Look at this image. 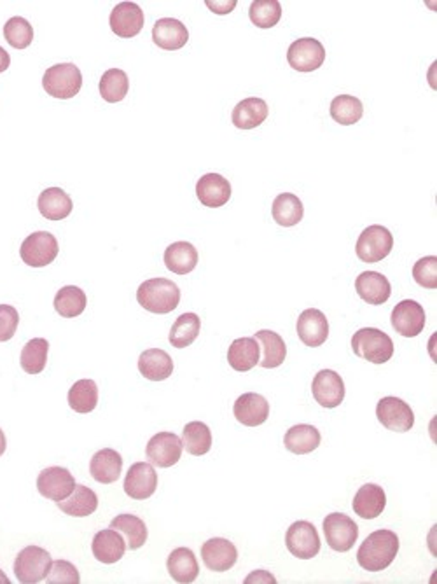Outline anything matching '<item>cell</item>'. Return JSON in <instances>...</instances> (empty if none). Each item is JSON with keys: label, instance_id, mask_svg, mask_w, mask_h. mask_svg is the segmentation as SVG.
<instances>
[{"label": "cell", "instance_id": "6da1fadb", "mask_svg": "<svg viewBox=\"0 0 437 584\" xmlns=\"http://www.w3.org/2000/svg\"><path fill=\"white\" fill-rule=\"evenodd\" d=\"M399 553V537L392 531H375L357 551L359 565L368 572H380L392 565Z\"/></svg>", "mask_w": 437, "mask_h": 584}, {"label": "cell", "instance_id": "7a4b0ae2", "mask_svg": "<svg viewBox=\"0 0 437 584\" xmlns=\"http://www.w3.org/2000/svg\"><path fill=\"white\" fill-rule=\"evenodd\" d=\"M137 301L151 314L164 316L173 312L180 303V289L168 278H149L140 284Z\"/></svg>", "mask_w": 437, "mask_h": 584}, {"label": "cell", "instance_id": "3957f363", "mask_svg": "<svg viewBox=\"0 0 437 584\" xmlns=\"http://www.w3.org/2000/svg\"><path fill=\"white\" fill-rule=\"evenodd\" d=\"M352 350L368 363L385 364L393 356V341L377 327H364L352 336Z\"/></svg>", "mask_w": 437, "mask_h": 584}, {"label": "cell", "instance_id": "277c9868", "mask_svg": "<svg viewBox=\"0 0 437 584\" xmlns=\"http://www.w3.org/2000/svg\"><path fill=\"white\" fill-rule=\"evenodd\" d=\"M43 88L58 100L74 99L83 88L81 70L74 63H58L46 70L43 77Z\"/></svg>", "mask_w": 437, "mask_h": 584}, {"label": "cell", "instance_id": "5b68a950", "mask_svg": "<svg viewBox=\"0 0 437 584\" xmlns=\"http://www.w3.org/2000/svg\"><path fill=\"white\" fill-rule=\"evenodd\" d=\"M52 555L39 546L23 548L14 560V576L20 583L36 584L46 580L52 569Z\"/></svg>", "mask_w": 437, "mask_h": 584}, {"label": "cell", "instance_id": "8992f818", "mask_svg": "<svg viewBox=\"0 0 437 584\" xmlns=\"http://www.w3.org/2000/svg\"><path fill=\"white\" fill-rule=\"evenodd\" d=\"M392 247H393L392 233L385 226L373 224L361 233L355 245V252L362 263L373 265L383 261L392 252Z\"/></svg>", "mask_w": 437, "mask_h": 584}, {"label": "cell", "instance_id": "52a82bcc", "mask_svg": "<svg viewBox=\"0 0 437 584\" xmlns=\"http://www.w3.org/2000/svg\"><path fill=\"white\" fill-rule=\"evenodd\" d=\"M285 546L294 558L312 560L321 553V537L314 524L301 520L287 529Z\"/></svg>", "mask_w": 437, "mask_h": 584}, {"label": "cell", "instance_id": "ba28073f", "mask_svg": "<svg viewBox=\"0 0 437 584\" xmlns=\"http://www.w3.org/2000/svg\"><path fill=\"white\" fill-rule=\"evenodd\" d=\"M58 242L50 231H36L21 244L20 256L25 265L44 268L52 265L58 256Z\"/></svg>", "mask_w": 437, "mask_h": 584}, {"label": "cell", "instance_id": "9c48e42d", "mask_svg": "<svg viewBox=\"0 0 437 584\" xmlns=\"http://www.w3.org/2000/svg\"><path fill=\"white\" fill-rule=\"evenodd\" d=\"M324 535L332 551L346 553L359 539V527L345 513H330L324 520Z\"/></svg>", "mask_w": 437, "mask_h": 584}, {"label": "cell", "instance_id": "30bf717a", "mask_svg": "<svg viewBox=\"0 0 437 584\" xmlns=\"http://www.w3.org/2000/svg\"><path fill=\"white\" fill-rule=\"evenodd\" d=\"M182 450H184V443L177 434L158 432L149 439L146 446V455L153 466L168 469L180 460Z\"/></svg>", "mask_w": 437, "mask_h": 584}, {"label": "cell", "instance_id": "8fae6325", "mask_svg": "<svg viewBox=\"0 0 437 584\" xmlns=\"http://www.w3.org/2000/svg\"><path fill=\"white\" fill-rule=\"evenodd\" d=\"M326 60V50L321 41L303 37L289 46L287 61L298 72H314L322 67Z\"/></svg>", "mask_w": 437, "mask_h": 584}, {"label": "cell", "instance_id": "7c38bea8", "mask_svg": "<svg viewBox=\"0 0 437 584\" xmlns=\"http://www.w3.org/2000/svg\"><path fill=\"white\" fill-rule=\"evenodd\" d=\"M377 417L380 424L392 432H408L415 425V413L411 406L393 396L380 399L377 406Z\"/></svg>", "mask_w": 437, "mask_h": 584}, {"label": "cell", "instance_id": "4fadbf2b", "mask_svg": "<svg viewBox=\"0 0 437 584\" xmlns=\"http://www.w3.org/2000/svg\"><path fill=\"white\" fill-rule=\"evenodd\" d=\"M124 493L133 500H146L158 488V473L151 462H135L124 479Z\"/></svg>", "mask_w": 437, "mask_h": 584}, {"label": "cell", "instance_id": "5bb4252c", "mask_svg": "<svg viewBox=\"0 0 437 584\" xmlns=\"http://www.w3.org/2000/svg\"><path fill=\"white\" fill-rule=\"evenodd\" d=\"M110 30L121 39H131L144 28V11L135 2H119L109 18Z\"/></svg>", "mask_w": 437, "mask_h": 584}, {"label": "cell", "instance_id": "9a60e30c", "mask_svg": "<svg viewBox=\"0 0 437 584\" xmlns=\"http://www.w3.org/2000/svg\"><path fill=\"white\" fill-rule=\"evenodd\" d=\"M392 325L404 338L418 336L425 327V310L413 300L397 303L392 310Z\"/></svg>", "mask_w": 437, "mask_h": 584}, {"label": "cell", "instance_id": "2e32d148", "mask_svg": "<svg viewBox=\"0 0 437 584\" xmlns=\"http://www.w3.org/2000/svg\"><path fill=\"white\" fill-rule=\"evenodd\" d=\"M312 392L315 401L328 410L338 408L346 394L343 378L332 370H322L315 374L312 383Z\"/></svg>", "mask_w": 437, "mask_h": 584}, {"label": "cell", "instance_id": "e0dca14e", "mask_svg": "<svg viewBox=\"0 0 437 584\" xmlns=\"http://www.w3.org/2000/svg\"><path fill=\"white\" fill-rule=\"evenodd\" d=\"M75 484L77 483L70 475V471L65 468H58V466L41 471V475L37 478L39 493L53 502H60V500L67 499L74 492Z\"/></svg>", "mask_w": 437, "mask_h": 584}, {"label": "cell", "instance_id": "ac0fdd59", "mask_svg": "<svg viewBox=\"0 0 437 584\" xmlns=\"http://www.w3.org/2000/svg\"><path fill=\"white\" fill-rule=\"evenodd\" d=\"M233 413L240 424L245 427H259L270 417V404L261 394L247 392L234 401Z\"/></svg>", "mask_w": 437, "mask_h": 584}, {"label": "cell", "instance_id": "d6986e66", "mask_svg": "<svg viewBox=\"0 0 437 584\" xmlns=\"http://www.w3.org/2000/svg\"><path fill=\"white\" fill-rule=\"evenodd\" d=\"M202 558L212 572H227L238 560V549L231 540L214 537L202 546Z\"/></svg>", "mask_w": 437, "mask_h": 584}, {"label": "cell", "instance_id": "ffe728a7", "mask_svg": "<svg viewBox=\"0 0 437 584\" xmlns=\"http://www.w3.org/2000/svg\"><path fill=\"white\" fill-rule=\"evenodd\" d=\"M296 331H298L299 340L306 347L317 348L328 341V317L317 308H308L299 316L298 324H296Z\"/></svg>", "mask_w": 437, "mask_h": 584}, {"label": "cell", "instance_id": "44dd1931", "mask_svg": "<svg viewBox=\"0 0 437 584\" xmlns=\"http://www.w3.org/2000/svg\"><path fill=\"white\" fill-rule=\"evenodd\" d=\"M196 196L209 209L224 207L231 198V184L218 173H207L196 182Z\"/></svg>", "mask_w": 437, "mask_h": 584}, {"label": "cell", "instance_id": "7402d4cb", "mask_svg": "<svg viewBox=\"0 0 437 584\" xmlns=\"http://www.w3.org/2000/svg\"><path fill=\"white\" fill-rule=\"evenodd\" d=\"M355 291L361 300H364L368 305L380 307L388 301L392 294V287L388 278L378 273V271H364L355 280Z\"/></svg>", "mask_w": 437, "mask_h": 584}, {"label": "cell", "instance_id": "603a6c76", "mask_svg": "<svg viewBox=\"0 0 437 584\" xmlns=\"http://www.w3.org/2000/svg\"><path fill=\"white\" fill-rule=\"evenodd\" d=\"M153 41L162 50L177 52L187 44L189 32L182 21L175 18H162L155 23Z\"/></svg>", "mask_w": 437, "mask_h": 584}, {"label": "cell", "instance_id": "cb8c5ba5", "mask_svg": "<svg viewBox=\"0 0 437 584\" xmlns=\"http://www.w3.org/2000/svg\"><path fill=\"white\" fill-rule=\"evenodd\" d=\"M354 511L362 520H375L382 515L386 506V495L380 484L368 483L354 497Z\"/></svg>", "mask_w": 437, "mask_h": 584}, {"label": "cell", "instance_id": "d4e9b609", "mask_svg": "<svg viewBox=\"0 0 437 584\" xmlns=\"http://www.w3.org/2000/svg\"><path fill=\"white\" fill-rule=\"evenodd\" d=\"M56 506L68 516L86 518L99 509V497L86 484H75L74 492L67 499L56 502Z\"/></svg>", "mask_w": 437, "mask_h": 584}, {"label": "cell", "instance_id": "484cf974", "mask_svg": "<svg viewBox=\"0 0 437 584\" xmlns=\"http://www.w3.org/2000/svg\"><path fill=\"white\" fill-rule=\"evenodd\" d=\"M168 572L177 583H195L200 576V565L196 555L189 548H177L170 553L166 560Z\"/></svg>", "mask_w": 437, "mask_h": 584}, {"label": "cell", "instance_id": "4316f807", "mask_svg": "<svg viewBox=\"0 0 437 584\" xmlns=\"http://www.w3.org/2000/svg\"><path fill=\"white\" fill-rule=\"evenodd\" d=\"M261 347L256 338H238L227 350V363L234 372H247L259 364Z\"/></svg>", "mask_w": 437, "mask_h": 584}, {"label": "cell", "instance_id": "83f0119b", "mask_svg": "<svg viewBox=\"0 0 437 584\" xmlns=\"http://www.w3.org/2000/svg\"><path fill=\"white\" fill-rule=\"evenodd\" d=\"M91 551L95 558L106 565H112L119 562L126 553V542L121 533L114 529L100 531L91 542Z\"/></svg>", "mask_w": 437, "mask_h": 584}, {"label": "cell", "instance_id": "f1b7e54d", "mask_svg": "<svg viewBox=\"0 0 437 584\" xmlns=\"http://www.w3.org/2000/svg\"><path fill=\"white\" fill-rule=\"evenodd\" d=\"M322 436L317 427L308 424H299L290 427L285 432L283 444L294 455H308L321 446Z\"/></svg>", "mask_w": 437, "mask_h": 584}, {"label": "cell", "instance_id": "f546056e", "mask_svg": "<svg viewBox=\"0 0 437 584\" xmlns=\"http://www.w3.org/2000/svg\"><path fill=\"white\" fill-rule=\"evenodd\" d=\"M123 471V457L112 450L104 448L97 452L90 460V475L97 483L110 484L115 483Z\"/></svg>", "mask_w": 437, "mask_h": 584}, {"label": "cell", "instance_id": "4dcf8cb0", "mask_svg": "<svg viewBox=\"0 0 437 584\" xmlns=\"http://www.w3.org/2000/svg\"><path fill=\"white\" fill-rule=\"evenodd\" d=\"M268 112H270V108L263 99L250 97V99H245L236 104V107L233 108L231 119H233V124L240 130H254L266 121Z\"/></svg>", "mask_w": 437, "mask_h": 584}, {"label": "cell", "instance_id": "1f68e13d", "mask_svg": "<svg viewBox=\"0 0 437 584\" xmlns=\"http://www.w3.org/2000/svg\"><path fill=\"white\" fill-rule=\"evenodd\" d=\"M139 372L151 381H163L173 372V361L164 350L147 348L139 357Z\"/></svg>", "mask_w": 437, "mask_h": 584}, {"label": "cell", "instance_id": "d6a6232c", "mask_svg": "<svg viewBox=\"0 0 437 584\" xmlns=\"http://www.w3.org/2000/svg\"><path fill=\"white\" fill-rule=\"evenodd\" d=\"M198 265V251L189 242H175L164 251V266L175 275H187Z\"/></svg>", "mask_w": 437, "mask_h": 584}, {"label": "cell", "instance_id": "836d02e7", "mask_svg": "<svg viewBox=\"0 0 437 584\" xmlns=\"http://www.w3.org/2000/svg\"><path fill=\"white\" fill-rule=\"evenodd\" d=\"M256 340L261 343L263 348V361H259L261 368L274 370L283 364L287 357V347L280 334L270 329H261L256 332Z\"/></svg>", "mask_w": 437, "mask_h": 584}, {"label": "cell", "instance_id": "e575fe53", "mask_svg": "<svg viewBox=\"0 0 437 584\" xmlns=\"http://www.w3.org/2000/svg\"><path fill=\"white\" fill-rule=\"evenodd\" d=\"M37 207L39 212L43 213V217H46L48 220H63L74 209L70 196L60 188H50L43 191Z\"/></svg>", "mask_w": 437, "mask_h": 584}, {"label": "cell", "instance_id": "d590c367", "mask_svg": "<svg viewBox=\"0 0 437 584\" xmlns=\"http://www.w3.org/2000/svg\"><path fill=\"white\" fill-rule=\"evenodd\" d=\"M110 529L126 537L128 549H140L147 542V525L135 515H119L110 522Z\"/></svg>", "mask_w": 437, "mask_h": 584}, {"label": "cell", "instance_id": "8d00e7d4", "mask_svg": "<svg viewBox=\"0 0 437 584\" xmlns=\"http://www.w3.org/2000/svg\"><path fill=\"white\" fill-rule=\"evenodd\" d=\"M200 329H202V320L196 314H191V312L182 314L180 317H177L170 329L171 347L179 348V350L187 348L200 336Z\"/></svg>", "mask_w": 437, "mask_h": 584}, {"label": "cell", "instance_id": "74e56055", "mask_svg": "<svg viewBox=\"0 0 437 584\" xmlns=\"http://www.w3.org/2000/svg\"><path fill=\"white\" fill-rule=\"evenodd\" d=\"M86 294L83 289L75 285H67L61 287L56 292L55 310L56 314L63 319H74L79 317L86 310Z\"/></svg>", "mask_w": 437, "mask_h": 584}, {"label": "cell", "instance_id": "f35d334b", "mask_svg": "<svg viewBox=\"0 0 437 584\" xmlns=\"http://www.w3.org/2000/svg\"><path fill=\"white\" fill-rule=\"evenodd\" d=\"M274 222L283 228H292L301 222L305 215V207L301 200L292 193H282L274 198L272 207Z\"/></svg>", "mask_w": 437, "mask_h": 584}, {"label": "cell", "instance_id": "ab89813d", "mask_svg": "<svg viewBox=\"0 0 437 584\" xmlns=\"http://www.w3.org/2000/svg\"><path fill=\"white\" fill-rule=\"evenodd\" d=\"M68 404L75 413H91L99 404V387L93 380H79L68 390Z\"/></svg>", "mask_w": 437, "mask_h": 584}, {"label": "cell", "instance_id": "60d3db41", "mask_svg": "<svg viewBox=\"0 0 437 584\" xmlns=\"http://www.w3.org/2000/svg\"><path fill=\"white\" fill-rule=\"evenodd\" d=\"M48 352H50V341L44 338H34L30 340L23 350H21V357H20V364L23 368V372L28 374H39L44 372L46 364H48Z\"/></svg>", "mask_w": 437, "mask_h": 584}, {"label": "cell", "instance_id": "b9f144b4", "mask_svg": "<svg viewBox=\"0 0 437 584\" xmlns=\"http://www.w3.org/2000/svg\"><path fill=\"white\" fill-rule=\"evenodd\" d=\"M184 448L187 453L202 457L207 455L212 448V432L209 425L203 422H189L182 432Z\"/></svg>", "mask_w": 437, "mask_h": 584}, {"label": "cell", "instance_id": "7bdbcfd3", "mask_svg": "<svg viewBox=\"0 0 437 584\" xmlns=\"http://www.w3.org/2000/svg\"><path fill=\"white\" fill-rule=\"evenodd\" d=\"M362 102L352 95H339L330 102V117L343 126L357 124L362 119Z\"/></svg>", "mask_w": 437, "mask_h": 584}, {"label": "cell", "instance_id": "ee69618b", "mask_svg": "<svg viewBox=\"0 0 437 584\" xmlns=\"http://www.w3.org/2000/svg\"><path fill=\"white\" fill-rule=\"evenodd\" d=\"M99 88H100V95L106 102L117 104L126 97V93L130 90V81H128V76L124 70L109 68L102 76Z\"/></svg>", "mask_w": 437, "mask_h": 584}, {"label": "cell", "instance_id": "f6af8a7d", "mask_svg": "<svg viewBox=\"0 0 437 584\" xmlns=\"http://www.w3.org/2000/svg\"><path fill=\"white\" fill-rule=\"evenodd\" d=\"M4 37L14 50H27L34 41V27L21 16L11 18L4 25Z\"/></svg>", "mask_w": 437, "mask_h": 584}, {"label": "cell", "instance_id": "bcb514c9", "mask_svg": "<svg viewBox=\"0 0 437 584\" xmlns=\"http://www.w3.org/2000/svg\"><path fill=\"white\" fill-rule=\"evenodd\" d=\"M249 16L256 27L274 28L282 18V5L278 0H254Z\"/></svg>", "mask_w": 437, "mask_h": 584}, {"label": "cell", "instance_id": "7dc6e473", "mask_svg": "<svg viewBox=\"0 0 437 584\" xmlns=\"http://www.w3.org/2000/svg\"><path fill=\"white\" fill-rule=\"evenodd\" d=\"M44 581L48 584H79L81 576L74 564L67 560H56L52 564V569Z\"/></svg>", "mask_w": 437, "mask_h": 584}, {"label": "cell", "instance_id": "c3c4849f", "mask_svg": "<svg viewBox=\"0 0 437 584\" xmlns=\"http://www.w3.org/2000/svg\"><path fill=\"white\" fill-rule=\"evenodd\" d=\"M413 278L425 289H437V258L427 256L413 266Z\"/></svg>", "mask_w": 437, "mask_h": 584}, {"label": "cell", "instance_id": "681fc988", "mask_svg": "<svg viewBox=\"0 0 437 584\" xmlns=\"http://www.w3.org/2000/svg\"><path fill=\"white\" fill-rule=\"evenodd\" d=\"M20 324V316L14 307L0 305V341H9Z\"/></svg>", "mask_w": 437, "mask_h": 584}, {"label": "cell", "instance_id": "f907efd6", "mask_svg": "<svg viewBox=\"0 0 437 584\" xmlns=\"http://www.w3.org/2000/svg\"><path fill=\"white\" fill-rule=\"evenodd\" d=\"M234 5H236V0H207V7H211L216 14H227V12H231L233 9H234Z\"/></svg>", "mask_w": 437, "mask_h": 584}, {"label": "cell", "instance_id": "816d5d0a", "mask_svg": "<svg viewBox=\"0 0 437 584\" xmlns=\"http://www.w3.org/2000/svg\"><path fill=\"white\" fill-rule=\"evenodd\" d=\"M245 584H276V580H274V576L270 574V572H266V571H254L249 578H245V581H243Z\"/></svg>", "mask_w": 437, "mask_h": 584}, {"label": "cell", "instance_id": "f5cc1de1", "mask_svg": "<svg viewBox=\"0 0 437 584\" xmlns=\"http://www.w3.org/2000/svg\"><path fill=\"white\" fill-rule=\"evenodd\" d=\"M9 65H11V58H9V54H7V52H5L4 48H0V74L5 72V70L9 68Z\"/></svg>", "mask_w": 437, "mask_h": 584}, {"label": "cell", "instance_id": "db71d44e", "mask_svg": "<svg viewBox=\"0 0 437 584\" xmlns=\"http://www.w3.org/2000/svg\"><path fill=\"white\" fill-rule=\"evenodd\" d=\"M5 448H7V441H5V434L4 430L0 428V457L5 453Z\"/></svg>", "mask_w": 437, "mask_h": 584}, {"label": "cell", "instance_id": "11a10c76", "mask_svg": "<svg viewBox=\"0 0 437 584\" xmlns=\"http://www.w3.org/2000/svg\"><path fill=\"white\" fill-rule=\"evenodd\" d=\"M0 583H4V584L11 583V581H9V578H7L5 574H4V571H2V569H0Z\"/></svg>", "mask_w": 437, "mask_h": 584}]
</instances>
